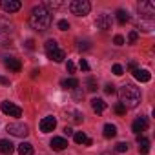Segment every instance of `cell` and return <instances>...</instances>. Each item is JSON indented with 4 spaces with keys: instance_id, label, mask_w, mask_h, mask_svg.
Masks as SVG:
<instances>
[{
    "instance_id": "603a6c76",
    "label": "cell",
    "mask_w": 155,
    "mask_h": 155,
    "mask_svg": "<svg viewBox=\"0 0 155 155\" xmlns=\"http://www.w3.org/2000/svg\"><path fill=\"white\" fill-rule=\"evenodd\" d=\"M139 150H140V153H148L150 151V140L144 137H139Z\"/></svg>"
},
{
    "instance_id": "f546056e",
    "label": "cell",
    "mask_w": 155,
    "mask_h": 155,
    "mask_svg": "<svg viewBox=\"0 0 155 155\" xmlns=\"http://www.w3.org/2000/svg\"><path fill=\"white\" fill-rule=\"evenodd\" d=\"M137 38H139V33H137V31H130V35H128V42H130V44H135Z\"/></svg>"
},
{
    "instance_id": "9a60e30c",
    "label": "cell",
    "mask_w": 155,
    "mask_h": 155,
    "mask_svg": "<svg viewBox=\"0 0 155 155\" xmlns=\"http://www.w3.org/2000/svg\"><path fill=\"white\" fill-rule=\"evenodd\" d=\"M13 151H15V144L11 140H6V139L0 140V153L2 155H11Z\"/></svg>"
},
{
    "instance_id": "2e32d148",
    "label": "cell",
    "mask_w": 155,
    "mask_h": 155,
    "mask_svg": "<svg viewBox=\"0 0 155 155\" xmlns=\"http://www.w3.org/2000/svg\"><path fill=\"white\" fill-rule=\"evenodd\" d=\"M73 139H75L77 144H86V146H91V144H93L91 139H88L84 131H77V133H73Z\"/></svg>"
},
{
    "instance_id": "74e56055",
    "label": "cell",
    "mask_w": 155,
    "mask_h": 155,
    "mask_svg": "<svg viewBox=\"0 0 155 155\" xmlns=\"http://www.w3.org/2000/svg\"><path fill=\"white\" fill-rule=\"evenodd\" d=\"M128 69H130V71H133V69H137V64H135V62L131 60V62L128 64Z\"/></svg>"
},
{
    "instance_id": "8d00e7d4",
    "label": "cell",
    "mask_w": 155,
    "mask_h": 155,
    "mask_svg": "<svg viewBox=\"0 0 155 155\" xmlns=\"http://www.w3.org/2000/svg\"><path fill=\"white\" fill-rule=\"evenodd\" d=\"M0 84H4V86H9V79H6V77L0 75Z\"/></svg>"
},
{
    "instance_id": "6da1fadb",
    "label": "cell",
    "mask_w": 155,
    "mask_h": 155,
    "mask_svg": "<svg viewBox=\"0 0 155 155\" xmlns=\"http://www.w3.org/2000/svg\"><path fill=\"white\" fill-rule=\"evenodd\" d=\"M29 26L35 31H46L51 26V11H48L44 6H35L29 15Z\"/></svg>"
},
{
    "instance_id": "f35d334b",
    "label": "cell",
    "mask_w": 155,
    "mask_h": 155,
    "mask_svg": "<svg viewBox=\"0 0 155 155\" xmlns=\"http://www.w3.org/2000/svg\"><path fill=\"white\" fill-rule=\"evenodd\" d=\"M64 133H66V135H68V137H69V135H73V133H75V131H73V130H71V128H68V126H66V128H64Z\"/></svg>"
},
{
    "instance_id": "44dd1931",
    "label": "cell",
    "mask_w": 155,
    "mask_h": 155,
    "mask_svg": "<svg viewBox=\"0 0 155 155\" xmlns=\"http://www.w3.org/2000/svg\"><path fill=\"white\" fill-rule=\"evenodd\" d=\"M117 135V126L115 124H106L104 126V137L106 139H113Z\"/></svg>"
},
{
    "instance_id": "ffe728a7",
    "label": "cell",
    "mask_w": 155,
    "mask_h": 155,
    "mask_svg": "<svg viewBox=\"0 0 155 155\" xmlns=\"http://www.w3.org/2000/svg\"><path fill=\"white\" fill-rule=\"evenodd\" d=\"M60 84H62V88H66V90H75V88H79V81L73 79V77H69V79H64Z\"/></svg>"
},
{
    "instance_id": "52a82bcc",
    "label": "cell",
    "mask_w": 155,
    "mask_h": 155,
    "mask_svg": "<svg viewBox=\"0 0 155 155\" xmlns=\"http://www.w3.org/2000/svg\"><path fill=\"white\" fill-rule=\"evenodd\" d=\"M0 110H2L6 115H9V117H20L22 115V110L18 106H15L13 102H8V101L0 104Z\"/></svg>"
},
{
    "instance_id": "836d02e7",
    "label": "cell",
    "mask_w": 155,
    "mask_h": 155,
    "mask_svg": "<svg viewBox=\"0 0 155 155\" xmlns=\"http://www.w3.org/2000/svg\"><path fill=\"white\" fill-rule=\"evenodd\" d=\"M81 69H82V71H90V64H88L84 58H81Z\"/></svg>"
},
{
    "instance_id": "83f0119b",
    "label": "cell",
    "mask_w": 155,
    "mask_h": 155,
    "mask_svg": "<svg viewBox=\"0 0 155 155\" xmlns=\"http://www.w3.org/2000/svg\"><path fill=\"white\" fill-rule=\"evenodd\" d=\"M77 48H79L81 51H86V49H90L91 46H90V42H88V40H79V46H77Z\"/></svg>"
},
{
    "instance_id": "d6986e66",
    "label": "cell",
    "mask_w": 155,
    "mask_h": 155,
    "mask_svg": "<svg viewBox=\"0 0 155 155\" xmlns=\"http://www.w3.org/2000/svg\"><path fill=\"white\" fill-rule=\"evenodd\" d=\"M17 150H18V155H33V146H31L29 142H22V144H18Z\"/></svg>"
},
{
    "instance_id": "ab89813d",
    "label": "cell",
    "mask_w": 155,
    "mask_h": 155,
    "mask_svg": "<svg viewBox=\"0 0 155 155\" xmlns=\"http://www.w3.org/2000/svg\"><path fill=\"white\" fill-rule=\"evenodd\" d=\"M26 46H28L29 49H33V40H28V42H26Z\"/></svg>"
},
{
    "instance_id": "484cf974",
    "label": "cell",
    "mask_w": 155,
    "mask_h": 155,
    "mask_svg": "<svg viewBox=\"0 0 155 155\" xmlns=\"http://www.w3.org/2000/svg\"><path fill=\"white\" fill-rule=\"evenodd\" d=\"M86 84H88V90H90V91H95V90H97V82H95V79H93V77H88Z\"/></svg>"
},
{
    "instance_id": "d4e9b609",
    "label": "cell",
    "mask_w": 155,
    "mask_h": 155,
    "mask_svg": "<svg viewBox=\"0 0 155 155\" xmlns=\"http://www.w3.org/2000/svg\"><path fill=\"white\" fill-rule=\"evenodd\" d=\"M128 148H130V144H128V142H117V144H115V151H119V153L128 151Z\"/></svg>"
},
{
    "instance_id": "8992f818",
    "label": "cell",
    "mask_w": 155,
    "mask_h": 155,
    "mask_svg": "<svg viewBox=\"0 0 155 155\" xmlns=\"http://www.w3.org/2000/svg\"><path fill=\"white\" fill-rule=\"evenodd\" d=\"M139 11H140L142 18H153V15H155V4L151 2V0L140 2L139 4Z\"/></svg>"
},
{
    "instance_id": "e0dca14e",
    "label": "cell",
    "mask_w": 155,
    "mask_h": 155,
    "mask_svg": "<svg viewBox=\"0 0 155 155\" xmlns=\"http://www.w3.org/2000/svg\"><path fill=\"white\" fill-rule=\"evenodd\" d=\"M139 28H140L142 31H146V33L153 31V18H142V17H140V20H139Z\"/></svg>"
},
{
    "instance_id": "ba28073f",
    "label": "cell",
    "mask_w": 155,
    "mask_h": 155,
    "mask_svg": "<svg viewBox=\"0 0 155 155\" xmlns=\"http://www.w3.org/2000/svg\"><path fill=\"white\" fill-rule=\"evenodd\" d=\"M0 8H2L6 13H17L22 8V2H18V0H2V2H0Z\"/></svg>"
},
{
    "instance_id": "5b68a950",
    "label": "cell",
    "mask_w": 155,
    "mask_h": 155,
    "mask_svg": "<svg viewBox=\"0 0 155 155\" xmlns=\"http://www.w3.org/2000/svg\"><path fill=\"white\" fill-rule=\"evenodd\" d=\"M6 130H8V133H11L15 137H28V133H29V128L24 122H9Z\"/></svg>"
},
{
    "instance_id": "60d3db41",
    "label": "cell",
    "mask_w": 155,
    "mask_h": 155,
    "mask_svg": "<svg viewBox=\"0 0 155 155\" xmlns=\"http://www.w3.org/2000/svg\"><path fill=\"white\" fill-rule=\"evenodd\" d=\"M102 155H113V153H110V151H104V153H102Z\"/></svg>"
},
{
    "instance_id": "7402d4cb",
    "label": "cell",
    "mask_w": 155,
    "mask_h": 155,
    "mask_svg": "<svg viewBox=\"0 0 155 155\" xmlns=\"http://www.w3.org/2000/svg\"><path fill=\"white\" fill-rule=\"evenodd\" d=\"M117 22H119V24H126V22H130V13L124 11V9H117Z\"/></svg>"
},
{
    "instance_id": "ac0fdd59",
    "label": "cell",
    "mask_w": 155,
    "mask_h": 155,
    "mask_svg": "<svg viewBox=\"0 0 155 155\" xmlns=\"http://www.w3.org/2000/svg\"><path fill=\"white\" fill-rule=\"evenodd\" d=\"M91 108H93V111L95 113H102L104 110H106V102L102 101V99H91Z\"/></svg>"
},
{
    "instance_id": "d6a6232c",
    "label": "cell",
    "mask_w": 155,
    "mask_h": 155,
    "mask_svg": "<svg viewBox=\"0 0 155 155\" xmlns=\"http://www.w3.org/2000/svg\"><path fill=\"white\" fill-rule=\"evenodd\" d=\"M113 42H115L117 46H122V44H124V37H122V35H117V37L113 38Z\"/></svg>"
},
{
    "instance_id": "4dcf8cb0",
    "label": "cell",
    "mask_w": 155,
    "mask_h": 155,
    "mask_svg": "<svg viewBox=\"0 0 155 155\" xmlns=\"http://www.w3.org/2000/svg\"><path fill=\"white\" fill-rule=\"evenodd\" d=\"M115 113H117V115H124V113H126V108H124V106L119 102V104L115 106Z\"/></svg>"
},
{
    "instance_id": "9c48e42d",
    "label": "cell",
    "mask_w": 155,
    "mask_h": 155,
    "mask_svg": "<svg viewBox=\"0 0 155 155\" xmlns=\"http://www.w3.org/2000/svg\"><path fill=\"white\" fill-rule=\"evenodd\" d=\"M57 128V119L55 117H44L42 120H40V131L42 133H49V131H53Z\"/></svg>"
},
{
    "instance_id": "d590c367",
    "label": "cell",
    "mask_w": 155,
    "mask_h": 155,
    "mask_svg": "<svg viewBox=\"0 0 155 155\" xmlns=\"http://www.w3.org/2000/svg\"><path fill=\"white\" fill-rule=\"evenodd\" d=\"M73 91H75V93H73V97H75V99H81V97L84 95V91H81V88H75Z\"/></svg>"
},
{
    "instance_id": "4316f807",
    "label": "cell",
    "mask_w": 155,
    "mask_h": 155,
    "mask_svg": "<svg viewBox=\"0 0 155 155\" xmlns=\"http://www.w3.org/2000/svg\"><path fill=\"white\" fill-rule=\"evenodd\" d=\"M111 71H113V75H117V77H120V75L124 73V68H122L120 64H113V68H111Z\"/></svg>"
},
{
    "instance_id": "277c9868",
    "label": "cell",
    "mask_w": 155,
    "mask_h": 155,
    "mask_svg": "<svg viewBox=\"0 0 155 155\" xmlns=\"http://www.w3.org/2000/svg\"><path fill=\"white\" fill-rule=\"evenodd\" d=\"M91 9V4L88 2V0H73V2L69 4V11L77 17H86Z\"/></svg>"
},
{
    "instance_id": "1f68e13d",
    "label": "cell",
    "mask_w": 155,
    "mask_h": 155,
    "mask_svg": "<svg viewBox=\"0 0 155 155\" xmlns=\"http://www.w3.org/2000/svg\"><path fill=\"white\" fill-rule=\"evenodd\" d=\"M66 69H68V73H75V64L71 60H68L66 62Z\"/></svg>"
},
{
    "instance_id": "3957f363",
    "label": "cell",
    "mask_w": 155,
    "mask_h": 155,
    "mask_svg": "<svg viewBox=\"0 0 155 155\" xmlns=\"http://www.w3.org/2000/svg\"><path fill=\"white\" fill-rule=\"evenodd\" d=\"M44 51H46V55H48L51 60H55V62H64V58H66V53H64V49L58 48L57 40H48V42L44 44Z\"/></svg>"
},
{
    "instance_id": "30bf717a",
    "label": "cell",
    "mask_w": 155,
    "mask_h": 155,
    "mask_svg": "<svg viewBox=\"0 0 155 155\" xmlns=\"http://www.w3.org/2000/svg\"><path fill=\"white\" fill-rule=\"evenodd\" d=\"M95 26H97L99 29H102V31L111 29V17H110V15H106V13L99 15V17H97V20H95Z\"/></svg>"
},
{
    "instance_id": "5bb4252c",
    "label": "cell",
    "mask_w": 155,
    "mask_h": 155,
    "mask_svg": "<svg viewBox=\"0 0 155 155\" xmlns=\"http://www.w3.org/2000/svg\"><path fill=\"white\" fill-rule=\"evenodd\" d=\"M4 64H6V68H9L11 71H20L22 69V62L18 60V58H15V57H8L6 60H4Z\"/></svg>"
},
{
    "instance_id": "f1b7e54d",
    "label": "cell",
    "mask_w": 155,
    "mask_h": 155,
    "mask_svg": "<svg viewBox=\"0 0 155 155\" xmlns=\"http://www.w3.org/2000/svg\"><path fill=\"white\" fill-rule=\"evenodd\" d=\"M57 26H58L60 31H68V29H69V22H68V20H58Z\"/></svg>"
},
{
    "instance_id": "cb8c5ba5",
    "label": "cell",
    "mask_w": 155,
    "mask_h": 155,
    "mask_svg": "<svg viewBox=\"0 0 155 155\" xmlns=\"http://www.w3.org/2000/svg\"><path fill=\"white\" fill-rule=\"evenodd\" d=\"M42 6L49 11V9H58V8H62L64 2H58V0H57V2H51V0H49V2H46V4H42Z\"/></svg>"
},
{
    "instance_id": "e575fe53",
    "label": "cell",
    "mask_w": 155,
    "mask_h": 155,
    "mask_svg": "<svg viewBox=\"0 0 155 155\" xmlns=\"http://www.w3.org/2000/svg\"><path fill=\"white\" fill-rule=\"evenodd\" d=\"M104 91H106L108 95H113V93H115V86H113V84H108V86L104 88Z\"/></svg>"
},
{
    "instance_id": "7a4b0ae2",
    "label": "cell",
    "mask_w": 155,
    "mask_h": 155,
    "mask_svg": "<svg viewBox=\"0 0 155 155\" xmlns=\"http://www.w3.org/2000/svg\"><path fill=\"white\" fill-rule=\"evenodd\" d=\"M119 99H120V104L126 110L137 108L140 104V90L135 84H124L119 90Z\"/></svg>"
},
{
    "instance_id": "4fadbf2b",
    "label": "cell",
    "mask_w": 155,
    "mask_h": 155,
    "mask_svg": "<svg viewBox=\"0 0 155 155\" xmlns=\"http://www.w3.org/2000/svg\"><path fill=\"white\" fill-rule=\"evenodd\" d=\"M49 146H51L55 151H62V150H66V148H68V140H66V139H62V137H53V139H51V142H49Z\"/></svg>"
},
{
    "instance_id": "7c38bea8",
    "label": "cell",
    "mask_w": 155,
    "mask_h": 155,
    "mask_svg": "<svg viewBox=\"0 0 155 155\" xmlns=\"http://www.w3.org/2000/svg\"><path fill=\"white\" fill-rule=\"evenodd\" d=\"M146 128H148V119H146V117H139V119L133 120V124H131V130H133L135 133H142V131H146Z\"/></svg>"
},
{
    "instance_id": "8fae6325",
    "label": "cell",
    "mask_w": 155,
    "mask_h": 155,
    "mask_svg": "<svg viewBox=\"0 0 155 155\" xmlns=\"http://www.w3.org/2000/svg\"><path fill=\"white\" fill-rule=\"evenodd\" d=\"M131 73H133V77H135L139 82H150V79H151V73H150L148 69H140V68H137V69H133Z\"/></svg>"
}]
</instances>
